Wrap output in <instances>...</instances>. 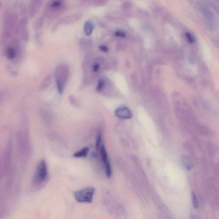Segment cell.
Listing matches in <instances>:
<instances>
[{"mask_svg":"<svg viewBox=\"0 0 219 219\" xmlns=\"http://www.w3.org/2000/svg\"><path fill=\"white\" fill-rule=\"evenodd\" d=\"M203 11L204 14L205 15V16L207 18L208 21H211V22H212L213 21H214V18L213 16V14L211 11H209V10L205 7L203 9Z\"/></svg>","mask_w":219,"mask_h":219,"instance_id":"obj_17","label":"cell"},{"mask_svg":"<svg viewBox=\"0 0 219 219\" xmlns=\"http://www.w3.org/2000/svg\"><path fill=\"white\" fill-rule=\"evenodd\" d=\"M115 35L116 37H120V38H125L126 35V33L123 30H118L115 32Z\"/></svg>","mask_w":219,"mask_h":219,"instance_id":"obj_22","label":"cell"},{"mask_svg":"<svg viewBox=\"0 0 219 219\" xmlns=\"http://www.w3.org/2000/svg\"><path fill=\"white\" fill-rule=\"evenodd\" d=\"M82 14L81 12H77L63 17L58 20L53 27L54 30H56L59 27L66 25L75 23L82 18Z\"/></svg>","mask_w":219,"mask_h":219,"instance_id":"obj_6","label":"cell"},{"mask_svg":"<svg viewBox=\"0 0 219 219\" xmlns=\"http://www.w3.org/2000/svg\"><path fill=\"white\" fill-rule=\"evenodd\" d=\"M115 114L121 119H129L132 117V113L129 108L125 106H122L116 110Z\"/></svg>","mask_w":219,"mask_h":219,"instance_id":"obj_9","label":"cell"},{"mask_svg":"<svg viewBox=\"0 0 219 219\" xmlns=\"http://www.w3.org/2000/svg\"><path fill=\"white\" fill-rule=\"evenodd\" d=\"M28 24L27 18H23L20 21L17 28L18 32H20V37L24 41H27L29 39V34L26 27Z\"/></svg>","mask_w":219,"mask_h":219,"instance_id":"obj_7","label":"cell"},{"mask_svg":"<svg viewBox=\"0 0 219 219\" xmlns=\"http://www.w3.org/2000/svg\"><path fill=\"white\" fill-rule=\"evenodd\" d=\"M99 48L100 50L103 52H108V50H109L108 47L105 46H104V45L99 46Z\"/></svg>","mask_w":219,"mask_h":219,"instance_id":"obj_26","label":"cell"},{"mask_svg":"<svg viewBox=\"0 0 219 219\" xmlns=\"http://www.w3.org/2000/svg\"><path fill=\"white\" fill-rule=\"evenodd\" d=\"M95 189L93 187H86L74 193V198L79 203H92Z\"/></svg>","mask_w":219,"mask_h":219,"instance_id":"obj_4","label":"cell"},{"mask_svg":"<svg viewBox=\"0 0 219 219\" xmlns=\"http://www.w3.org/2000/svg\"><path fill=\"white\" fill-rule=\"evenodd\" d=\"M69 75V69L66 65H60L57 67L55 73L56 83L60 93L64 91L65 83Z\"/></svg>","mask_w":219,"mask_h":219,"instance_id":"obj_2","label":"cell"},{"mask_svg":"<svg viewBox=\"0 0 219 219\" xmlns=\"http://www.w3.org/2000/svg\"><path fill=\"white\" fill-rule=\"evenodd\" d=\"M99 68H100V65L99 64H95L92 66V71L94 73H96L99 70Z\"/></svg>","mask_w":219,"mask_h":219,"instance_id":"obj_25","label":"cell"},{"mask_svg":"<svg viewBox=\"0 0 219 219\" xmlns=\"http://www.w3.org/2000/svg\"><path fill=\"white\" fill-rule=\"evenodd\" d=\"M51 78L50 76L47 77L44 80L42 81L40 87L41 90H44L47 88L50 83Z\"/></svg>","mask_w":219,"mask_h":219,"instance_id":"obj_16","label":"cell"},{"mask_svg":"<svg viewBox=\"0 0 219 219\" xmlns=\"http://www.w3.org/2000/svg\"><path fill=\"white\" fill-rule=\"evenodd\" d=\"M4 99V95L3 92L0 91V104H2Z\"/></svg>","mask_w":219,"mask_h":219,"instance_id":"obj_27","label":"cell"},{"mask_svg":"<svg viewBox=\"0 0 219 219\" xmlns=\"http://www.w3.org/2000/svg\"><path fill=\"white\" fill-rule=\"evenodd\" d=\"M47 175L48 171L46 161L44 160H41L37 165L34 178V182L37 184L42 183L46 181Z\"/></svg>","mask_w":219,"mask_h":219,"instance_id":"obj_5","label":"cell"},{"mask_svg":"<svg viewBox=\"0 0 219 219\" xmlns=\"http://www.w3.org/2000/svg\"><path fill=\"white\" fill-rule=\"evenodd\" d=\"M101 141V133L99 132L98 133L97 136L96 137V148L97 150H98L99 147L100 146Z\"/></svg>","mask_w":219,"mask_h":219,"instance_id":"obj_21","label":"cell"},{"mask_svg":"<svg viewBox=\"0 0 219 219\" xmlns=\"http://www.w3.org/2000/svg\"><path fill=\"white\" fill-rule=\"evenodd\" d=\"M100 153H101V160L104 164H106L110 162L108 159V154H107V151H106L105 147L104 144H102L100 147Z\"/></svg>","mask_w":219,"mask_h":219,"instance_id":"obj_13","label":"cell"},{"mask_svg":"<svg viewBox=\"0 0 219 219\" xmlns=\"http://www.w3.org/2000/svg\"><path fill=\"white\" fill-rule=\"evenodd\" d=\"M17 17L14 14L9 13L4 17V34L3 38L4 42H5L11 37L15 25L16 24Z\"/></svg>","mask_w":219,"mask_h":219,"instance_id":"obj_3","label":"cell"},{"mask_svg":"<svg viewBox=\"0 0 219 219\" xmlns=\"http://www.w3.org/2000/svg\"><path fill=\"white\" fill-rule=\"evenodd\" d=\"M44 21V19L43 17H40L37 19L36 20L35 22L34 29L36 30H39L41 29L42 28L43 25Z\"/></svg>","mask_w":219,"mask_h":219,"instance_id":"obj_15","label":"cell"},{"mask_svg":"<svg viewBox=\"0 0 219 219\" xmlns=\"http://www.w3.org/2000/svg\"><path fill=\"white\" fill-rule=\"evenodd\" d=\"M110 0H81L82 4L86 5H92L93 6H103L108 3Z\"/></svg>","mask_w":219,"mask_h":219,"instance_id":"obj_10","label":"cell"},{"mask_svg":"<svg viewBox=\"0 0 219 219\" xmlns=\"http://www.w3.org/2000/svg\"><path fill=\"white\" fill-rule=\"evenodd\" d=\"M95 29V24L93 21L89 20L86 21L83 26L84 34L87 36H90L92 34Z\"/></svg>","mask_w":219,"mask_h":219,"instance_id":"obj_11","label":"cell"},{"mask_svg":"<svg viewBox=\"0 0 219 219\" xmlns=\"http://www.w3.org/2000/svg\"><path fill=\"white\" fill-rule=\"evenodd\" d=\"M105 171L107 177L108 178H110L112 175V171L111 166H110V163L108 162V163L104 164Z\"/></svg>","mask_w":219,"mask_h":219,"instance_id":"obj_18","label":"cell"},{"mask_svg":"<svg viewBox=\"0 0 219 219\" xmlns=\"http://www.w3.org/2000/svg\"><path fill=\"white\" fill-rule=\"evenodd\" d=\"M1 7H2V3H1V2H0V8Z\"/></svg>","mask_w":219,"mask_h":219,"instance_id":"obj_28","label":"cell"},{"mask_svg":"<svg viewBox=\"0 0 219 219\" xmlns=\"http://www.w3.org/2000/svg\"><path fill=\"white\" fill-rule=\"evenodd\" d=\"M192 197L193 205H194V207L195 208H198L199 206L198 200H197L196 194L194 193H193Z\"/></svg>","mask_w":219,"mask_h":219,"instance_id":"obj_24","label":"cell"},{"mask_svg":"<svg viewBox=\"0 0 219 219\" xmlns=\"http://www.w3.org/2000/svg\"><path fill=\"white\" fill-rule=\"evenodd\" d=\"M89 151V149L87 147H83L78 152L73 154V157L76 158H84L87 155Z\"/></svg>","mask_w":219,"mask_h":219,"instance_id":"obj_14","label":"cell"},{"mask_svg":"<svg viewBox=\"0 0 219 219\" xmlns=\"http://www.w3.org/2000/svg\"><path fill=\"white\" fill-rule=\"evenodd\" d=\"M5 55L7 58L11 60H13L17 57L16 51L11 46H8L6 48L5 50Z\"/></svg>","mask_w":219,"mask_h":219,"instance_id":"obj_12","label":"cell"},{"mask_svg":"<svg viewBox=\"0 0 219 219\" xmlns=\"http://www.w3.org/2000/svg\"><path fill=\"white\" fill-rule=\"evenodd\" d=\"M91 41L89 39H81L80 41V44L81 46H84V47H87V46H89L91 45Z\"/></svg>","mask_w":219,"mask_h":219,"instance_id":"obj_23","label":"cell"},{"mask_svg":"<svg viewBox=\"0 0 219 219\" xmlns=\"http://www.w3.org/2000/svg\"><path fill=\"white\" fill-rule=\"evenodd\" d=\"M105 84V81L103 79L99 80L98 81L97 86L96 87V90L98 91H101L102 90L104 87Z\"/></svg>","mask_w":219,"mask_h":219,"instance_id":"obj_20","label":"cell"},{"mask_svg":"<svg viewBox=\"0 0 219 219\" xmlns=\"http://www.w3.org/2000/svg\"><path fill=\"white\" fill-rule=\"evenodd\" d=\"M67 6L64 0H50L45 7V16L54 18L65 12Z\"/></svg>","mask_w":219,"mask_h":219,"instance_id":"obj_1","label":"cell"},{"mask_svg":"<svg viewBox=\"0 0 219 219\" xmlns=\"http://www.w3.org/2000/svg\"><path fill=\"white\" fill-rule=\"evenodd\" d=\"M44 0H31L29 5V13L30 18L35 16L39 12Z\"/></svg>","mask_w":219,"mask_h":219,"instance_id":"obj_8","label":"cell"},{"mask_svg":"<svg viewBox=\"0 0 219 219\" xmlns=\"http://www.w3.org/2000/svg\"><path fill=\"white\" fill-rule=\"evenodd\" d=\"M185 36L187 40L190 43H193L196 42L194 37L191 34L188 32L186 33Z\"/></svg>","mask_w":219,"mask_h":219,"instance_id":"obj_19","label":"cell"}]
</instances>
